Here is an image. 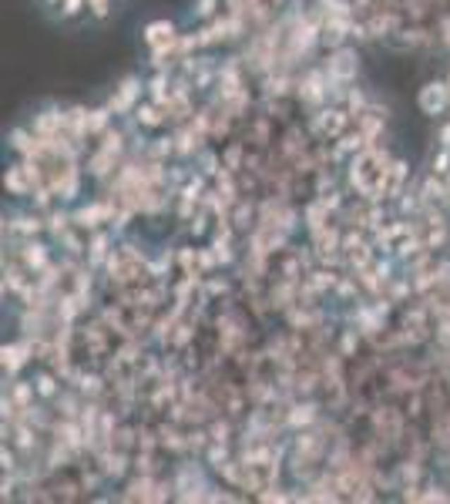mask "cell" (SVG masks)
<instances>
[{
	"mask_svg": "<svg viewBox=\"0 0 450 504\" xmlns=\"http://www.w3.org/2000/svg\"><path fill=\"white\" fill-rule=\"evenodd\" d=\"M158 440H162V448H169V450H188V434H182L175 424L162 427V431H158Z\"/></svg>",
	"mask_w": 450,
	"mask_h": 504,
	"instance_id": "20",
	"label": "cell"
},
{
	"mask_svg": "<svg viewBox=\"0 0 450 504\" xmlns=\"http://www.w3.org/2000/svg\"><path fill=\"white\" fill-rule=\"evenodd\" d=\"M333 491H336V481H333V477H323V481H316L310 488V494H303V498H306V501H333V498H336Z\"/></svg>",
	"mask_w": 450,
	"mask_h": 504,
	"instance_id": "21",
	"label": "cell"
},
{
	"mask_svg": "<svg viewBox=\"0 0 450 504\" xmlns=\"http://www.w3.org/2000/svg\"><path fill=\"white\" fill-rule=\"evenodd\" d=\"M212 11H215V0H198V14L202 17H212Z\"/></svg>",
	"mask_w": 450,
	"mask_h": 504,
	"instance_id": "52",
	"label": "cell"
},
{
	"mask_svg": "<svg viewBox=\"0 0 450 504\" xmlns=\"http://www.w3.org/2000/svg\"><path fill=\"white\" fill-rule=\"evenodd\" d=\"M87 118H91V135L104 131V125H108V112H91Z\"/></svg>",
	"mask_w": 450,
	"mask_h": 504,
	"instance_id": "47",
	"label": "cell"
},
{
	"mask_svg": "<svg viewBox=\"0 0 450 504\" xmlns=\"http://www.w3.org/2000/svg\"><path fill=\"white\" fill-rule=\"evenodd\" d=\"M4 286H7V289H24V272H20V266H7Z\"/></svg>",
	"mask_w": 450,
	"mask_h": 504,
	"instance_id": "38",
	"label": "cell"
},
{
	"mask_svg": "<svg viewBox=\"0 0 450 504\" xmlns=\"http://www.w3.org/2000/svg\"><path fill=\"white\" fill-rule=\"evenodd\" d=\"M279 152L286 155L289 162L303 158V155H306V135H303L299 128H289V131H286V138H282V145H279Z\"/></svg>",
	"mask_w": 450,
	"mask_h": 504,
	"instance_id": "13",
	"label": "cell"
},
{
	"mask_svg": "<svg viewBox=\"0 0 450 504\" xmlns=\"http://www.w3.org/2000/svg\"><path fill=\"white\" fill-rule=\"evenodd\" d=\"M34 387H37V393H41V397H61L54 373H44V377H37V383H34Z\"/></svg>",
	"mask_w": 450,
	"mask_h": 504,
	"instance_id": "34",
	"label": "cell"
},
{
	"mask_svg": "<svg viewBox=\"0 0 450 504\" xmlns=\"http://www.w3.org/2000/svg\"><path fill=\"white\" fill-rule=\"evenodd\" d=\"M437 343H440L444 350H450V320H444L437 326Z\"/></svg>",
	"mask_w": 450,
	"mask_h": 504,
	"instance_id": "48",
	"label": "cell"
},
{
	"mask_svg": "<svg viewBox=\"0 0 450 504\" xmlns=\"http://www.w3.org/2000/svg\"><path fill=\"white\" fill-rule=\"evenodd\" d=\"M215 263H219V252H215V246H212V249H198V266H202V269H212Z\"/></svg>",
	"mask_w": 450,
	"mask_h": 504,
	"instance_id": "43",
	"label": "cell"
},
{
	"mask_svg": "<svg viewBox=\"0 0 450 504\" xmlns=\"http://www.w3.org/2000/svg\"><path fill=\"white\" fill-rule=\"evenodd\" d=\"M7 188L17 192V196H24V192H34L28 182V175H24V168H14V172H7Z\"/></svg>",
	"mask_w": 450,
	"mask_h": 504,
	"instance_id": "28",
	"label": "cell"
},
{
	"mask_svg": "<svg viewBox=\"0 0 450 504\" xmlns=\"http://www.w3.org/2000/svg\"><path fill=\"white\" fill-rule=\"evenodd\" d=\"M450 155L447 152H440V155H437V158H434V172H437V175H444V172H450Z\"/></svg>",
	"mask_w": 450,
	"mask_h": 504,
	"instance_id": "50",
	"label": "cell"
},
{
	"mask_svg": "<svg viewBox=\"0 0 450 504\" xmlns=\"http://www.w3.org/2000/svg\"><path fill=\"white\" fill-rule=\"evenodd\" d=\"M209 293H225V282H219V280H212V282H209Z\"/></svg>",
	"mask_w": 450,
	"mask_h": 504,
	"instance_id": "55",
	"label": "cell"
},
{
	"mask_svg": "<svg viewBox=\"0 0 450 504\" xmlns=\"http://www.w3.org/2000/svg\"><path fill=\"white\" fill-rule=\"evenodd\" d=\"M363 148H366L363 131H356V135H339V141H336V158H339V155H350V152H363Z\"/></svg>",
	"mask_w": 450,
	"mask_h": 504,
	"instance_id": "23",
	"label": "cell"
},
{
	"mask_svg": "<svg viewBox=\"0 0 450 504\" xmlns=\"http://www.w3.org/2000/svg\"><path fill=\"white\" fill-rule=\"evenodd\" d=\"M447 84H450V81H447Z\"/></svg>",
	"mask_w": 450,
	"mask_h": 504,
	"instance_id": "58",
	"label": "cell"
},
{
	"mask_svg": "<svg viewBox=\"0 0 450 504\" xmlns=\"http://www.w3.org/2000/svg\"><path fill=\"white\" fill-rule=\"evenodd\" d=\"M202 148V131H198L195 125H188L185 131H178V138H175V152L182 155H192Z\"/></svg>",
	"mask_w": 450,
	"mask_h": 504,
	"instance_id": "19",
	"label": "cell"
},
{
	"mask_svg": "<svg viewBox=\"0 0 450 504\" xmlns=\"http://www.w3.org/2000/svg\"><path fill=\"white\" fill-rule=\"evenodd\" d=\"M410 293V282H396L394 289H390V299H403Z\"/></svg>",
	"mask_w": 450,
	"mask_h": 504,
	"instance_id": "51",
	"label": "cell"
},
{
	"mask_svg": "<svg viewBox=\"0 0 450 504\" xmlns=\"http://www.w3.org/2000/svg\"><path fill=\"white\" fill-rule=\"evenodd\" d=\"M141 95V81H135V78H128L121 88H118V95L111 98V108L114 112H128L131 104H135V98Z\"/></svg>",
	"mask_w": 450,
	"mask_h": 504,
	"instance_id": "14",
	"label": "cell"
},
{
	"mask_svg": "<svg viewBox=\"0 0 450 504\" xmlns=\"http://www.w3.org/2000/svg\"><path fill=\"white\" fill-rule=\"evenodd\" d=\"M98 461H101V474L104 477H121L128 471V457L121 448H104L98 454Z\"/></svg>",
	"mask_w": 450,
	"mask_h": 504,
	"instance_id": "10",
	"label": "cell"
},
{
	"mask_svg": "<svg viewBox=\"0 0 450 504\" xmlns=\"http://www.w3.org/2000/svg\"><path fill=\"white\" fill-rule=\"evenodd\" d=\"M316 417H320L316 404H296L293 410L286 414V424H289V427H310V424H316Z\"/></svg>",
	"mask_w": 450,
	"mask_h": 504,
	"instance_id": "16",
	"label": "cell"
},
{
	"mask_svg": "<svg viewBox=\"0 0 450 504\" xmlns=\"http://www.w3.org/2000/svg\"><path fill=\"white\" fill-rule=\"evenodd\" d=\"M20 263H24V269L41 272V269L47 266V249H44L41 242H30V246H24V252H20Z\"/></svg>",
	"mask_w": 450,
	"mask_h": 504,
	"instance_id": "17",
	"label": "cell"
},
{
	"mask_svg": "<svg viewBox=\"0 0 450 504\" xmlns=\"http://www.w3.org/2000/svg\"><path fill=\"white\" fill-rule=\"evenodd\" d=\"M51 188H54L61 198H74L78 196V165L74 162H64V165H57V172L51 175Z\"/></svg>",
	"mask_w": 450,
	"mask_h": 504,
	"instance_id": "7",
	"label": "cell"
},
{
	"mask_svg": "<svg viewBox=\"0 0 450 504\" xmlns=\"http://www.w3.org/2000/svg\"><path fill=\"white\" fill-rule=\"evenodd\" d=\"M242 340H245V323L236 313H225L222 320H219V343H222V350L232 353Z\"/></svg>",
	"mask_w": 450,
	"mask_h": 504,
	"instance_id": "6",
	"label": "cell"
},
{
	"mask_svg": "<svg viewBox=\"0 0 450 504\" xmlns=\"http://www.w3.org/2000/svg\"><path fill=\"white\" fill-rule=\"evenodd\" d=\"M229 437H232V424H229V420H215V417H212L209 440H219V444H225Z\"/></svg>",
	"mask_w": 450,
	"mask_h": 504,
	"instance_id": "31",
	"label": "cell"
},
{
	"mask_svg": "<svg viewBox=\"0 0 450 504\" xmlns=\"http://www.w3.org/2000/svg\"><path fill=\"white\" fill-rule=\"evenodd\" d=\"M30 356H37V350H34V343L30 340H24V343H11V347H4V366L11 370V373H17L20 366L28 364Z\"/></svg>",
	"mask_w": 450,
	"mask_h": 504,
	"instance_id": "9",
	"label": "cell"
},
{
	"mask_svg": "<svg viewBox=\"0 0 450 504\" xmlns=\"http://www.w3.org/2000/svg\"><path fill=\"white\" fill-rule=\"evenodd\" d=\"M299 98L306 101V104H320V101L329 98V78H326L323 71H310L306 78H299Z\"/></svg>",
	"mask_w": 450,
	"mask_h": 504,
	"instance_id": "4",
	"label": "cell"
},
{
	"mask_svg": "<svg viewBox=\"0 0 450 504\" xmlns=\"http://www.w3.org/2000/svg\"><path fill=\"white\" fill-rule=\"evenodd\" d=\"M440 37H444V44L450 47V17H444V20H440Z\"/></svg>",
	"mask_w": 450,
	"mask_h": 504,
	"instance_id": "54",
	"label": "cell"
},
{
	"mask_svg": "<svg viewBox=\"0 0 450 504\" xmlns=\"http://www.w3.org/2000/svg\"><path fill=\"white\" fill-rule=\"evenodd\" d=\"M135 118H138L141 125H148V128H155V125H162V104H141L138 112H135Z\"/></svg>",
	"mask_w": 450,
	"mask_h": 504,
	"instance_id": "27",
	"label": "cell"
},
{
	"mask_svg": "<svg viewBox=\"0 0 450 504\" xmlns=\"http://www.w3.org/2000/svg\"><path fill=\"white\" fill-rule=\"evenodd\" d=\"M400 41L403 44H430V34L420 28H413V30H400Z\"/></svg>",
	"mask_w": 450,
	"mask_h": 504,
	"instance_id": "41",
	"label": "cell"
},
{
	"mask_svg": "<svg viewBox=\"0 0 450 504\" xmlns=\"http://www.w3.org/2000/svg\"><path fill=\"white\" fill-rule=\"evenodd\" d=\"M350 121V112H343V108H323V112H316L310 118V128L316 135H326V138H339L343 135V128Z\"/></svg>",
	"mask_w": 450,
	"mask_h": 504,
	"instance_id": "3",
	"label": "cell"
},
{
	"mask_svg": "<svg viewBox=\"0 0 450 504\" xmlns=\"http://www.w3.org/2000/svg\"><path fill=\"white\" fill-rule=\"evenodd\" d=\"M253 215H255V205H253V202H236V215H232V219H236V229H245Z\"/></svg>",
	"mask_w": 450,
	"mask_h": 504,
	"instance_id": "35",
	"label": "cell"
},
{
	"mask_svg": "<svg viewBox=\"0 0 450 504\" xmlns=\"http://www.w3.org/2000/svg\"><path fill=\"white\" fill-rule=\"evenodd\" d=\"M108 246H111V239L101 236V232L91 239V242H87V256H91V263H108V259H111V249H108Z\"/></svg>",
	"mask_w": 450,
	"mask_h": 504,
	"instance_id": "22",
	"label": "cell"
},
{
	"mask_svg": "<svg viewBox=\"0 0 450 504\" xmlns=\"http://www.w3.org/2000/svg\"><path fill=\"white\" fill-rule=\"evenodd\" d=\"M440 202H444V205H447V209H450V179H447V182H444V198H440Z\"/></svg>",
	"mask_w": 450,
	"mask_h": 504,
	"instance_id": "56",
	"label": "cell"
},
{
	"mask_svg": "<svg viewBox=\"0 0 450 504\" xmlns=\"http://www.w3.org/2000/svg\"><path fill=\"white\" fill-rule=\"evenodd\" d=\"M61 128H68V114L64 112H44L34 121V135H57Z\"/></svg>",
	"mask_w": 450,
	"mask_h": 504,
	"instance_id": "12",
	"label": "cell"
},
{
	"mask_svg": "<svg viewBox=\"0 0 450 504\" xmlns=\"http://www.w3.org/2000/svg\"><path fill=\"white\" fill-rule=\"evenodd\" d=\"M427 387V380L423 377H413V373H407V370H400V366H394L390 373H387V390L390 393H417Z\"/></svg>",
	"mask_w": 450,
	"mask_h": 504,
	"instance_id": "8",
	"label": "cell"
},
{
	"mask_svg": "<svg viewBox=\"0 0 450 504\" xmlns=\"http://www.w3.org/2000/svg\"><path fill=\"white\" fill-rule=\"evenodd\" d=\"M296 296H299V282L286 280L282 276L276 286H272V309H282V313H289L296 306Z\"/></svg>",
	"mask_w": 450,
	"mask_h": 504,
	"instance_id": "11",
	"label": "cell"
},
{
	"mask_svg": "<svg viewBox=\"0 0 450 504\" xmlns=\"http://www.w3.org/2000/svg\"><path fill=\"white\" fill-rule=\"evenodd\" d=\"M162 440H158L152 431H138V450H155Z\"/></svg>",
	"mask_w": 450,
	"mask_h": 504,
	"instance_id": "44",
	"label": "cell"
},
{
	"mask_svg": "<svg viewBox=\"0 0 450 504\" xmlns=\"http://www.w3.org/2000/svg\"><path fill=\"white\" fill-rule=\"evenodd\" d=\"M34 393H37L34 383H14V387H11V400H14L20 410H28L30 400H34Z\"/></svg>",
	"mask_w": 450,
	"mask_h": 504,
	"instance_id": "25",
	"label": "cell"
},
{
	"mask_svg": "<svg viewBox=\"0 0 450 504\" xmlns=\"http://www.w3.org/2000/svg\"><path fill=\"white\" fill-rule=\"evenodd\" d=\"M403 14L413 17V20H423L430 14V0H403Z\"/></svg>",
	"mask_w": 450,
	"mask_h": 504,
	"instance_id": "30",
	"label": "cell"
},
{
	"mask_svg": "<svg viewBox=\"0 0 450 504\" xmlns=\"http://www.w3.org/2000/svg\"><path fill=\"white\" fill-rule=\"evenodd\" d=\"M74 380H78V390L91 393V397H98V393L104 390V380H101L98 373H74Z\"/></svg>",
	"mask_w": 450,
	"mask_h": 504,
	"instance_id": "24",
	"label": "cell"
},
{
	"mask_svg": "<svg viewBox=\"0 0 450 504\" xmlns=\"http://www.w3.org/2000/svg\"><path fill=\"white\" fill-rule=\"evenodd\" d=\"M81 4H85V0H64V14H78V11H81Z\"/></svg>",
	"mask_w": 450,
	"mask_h": 504,
	"instance_id": "53",
	"label": "cell"
},
{
	"mask_svg": "<svg viewBox=\"0 0 450 504\" xmlns=\"http://www.w3.org/2000/svg\"><path fill=\"white\" fill-rule=\"evenodd\" d=\"M356 276H353V280H336V293L339 296H356Z\"/></svg>",
	"mask_w": 450,
	"mask_h": 504,
	"instance_id": "49",
	"label": "cell"
},
{
	"mask_svg": "<svg viewBox=\"0 0 450 504\" xmlns=\"http://www.w3.org/2000/svg\"><path fill=\"white\" fill-rule=\"evenodd\" d=\"M225 165H229V172H239V168H245V162H242V145H232V148L225 152Z\"/></svg>",
	"mask_w": 450,
	"mask_h": 504,
	"instance_id": "40",
	"label": "cell"
},
{
	"mask_svg": "<svg viewBox=\"0 0 450 504\" xmlns=\"http://www.w3.org/2000/svg\"><path fill=\"white\" fill-rule=\"evenodd\" d=\"M420 108L427 114H440L444 108H447V101H450V84H444V81H430V84H423L420 88Z\"/></svg>",
	"mask_w": 450,
	"mask_h": 504,
	"instance_id": "5",
	"label": "cell"
},
{
	"mask_svg": "<svg viewBox=\"0 0 450 504\" xmlns=\"http://www.w3.org/2000/svg\"><path fill=\"white\" fill-rule=\"evenodd\" d=\"M356 347H360V336H356V330H346V333H343V340H339V353H343V356H353V353H356Z\"/></svg>",
	"mask_w": 450,
	"mask_h": 504,
	"instance_id": "39",
	"label": "cell"
},
{
	"mask_svg": "<svg viewBox=\"0 0 450 504\" xmlns=\"http://www.w3.org/2000/svg\"><path fill=\"white\" fill-rule=\"evenodd\" d=\"M209 461H212V467H222V464L229 461V450H225V444H219V440H212V448H209Z\"/></svg>",
	"mask_w": 450,
	"mask_h": 504,
	"instance_id": "42",
	"label": "cell"
},
{
	"mask_svg": "<svg viewBox=\"0 0 450 504\" xmlns=\"http://www.w3.org/2000/svg\"><path fill=\"white\" fill-rule=\"evenodd\" d=\"M286 91H289V78H286V74H269L266 78V95L269 98H272V95H276V98H282V95H286Z\"/></svg>",
	"mask_w": 450,
	"mask_h": 504,
	"instance_id": "29",
	"label": "cell"
},
{
	"mask_svg": "<svg viewBox=\"0 0 450 504\" xmlns=\"http://www.w3.org/2000/svg\"><path fill=\"white\" fill-rule=\"evenodd\" d=\"M249 141L255 148H266L269 145V118H255L253 128H249Z\"/></svg>",
	"mask_w": 450,
	"mask_h": 504,
	"instance_id": "26",
	"label": "cell"
},
{
	"mask_svg": "<svg viewBox=\"0 0 450 504\" xmlns=\"http://www.w3.org/2000/svg\"><path fill=\"white\" fill-rule=\"evenodd\" d=\"M346 104H350L353 118H360V114H363L366 108H370V101H366L363 91H350V95H346Z\"/></svg>",
	"mask_w": 450,
	"mask_h": 504,
	"instance_id": "37",
	"label": "cell"
},
{
	"mask_svg": "<svg viewBox=\"0 0 450 504\" xmlns=\"http://www.w3.org/2000/svg\"><path fill=\"white\" fill-rule=\"evenodd\" d=\"M279 4H282V0H272V7H279Z\"/></svg>",
	"mask_w": 450,
	"mask_h": 504,
	"instance_id": "57",
	"label": "cell"
},
{
	"mask_svg": "<svg viewBox=\"0 0 450 504\" xmlns=\"http://www.w3.org/2000/svg\"><path fill=\"white\" fill-rule=\"evenodd\" d=\"M356 71H360V61H356V51H350V47H336L326 61V78L329 81L346 84L356 78Z\"/></svg>",
	"mask_w": 450,
	"mask_h": 504,
	"instance_id": "2",
	"label": "cell"
},
{
	"mask_svg": "<svg viewBox=\"0 0 450 504\" xmlns=\"http://www.w3.org/2000/svg\"><path fill=\"white\" fill-rule=\"evenodd\" d=\"M192 336H195V326H192V323H178L175 333H171V347H185Z\"/></svg>",
	"mask_w": 450,
	"mask_h": 504,
	"instance_id": "36",
	"label": "cell"
},
{
	"mask_svg": "<svg viewBox=\"0 0 450 504\" xmlns=\"http://www.w3.org/2000/svg\"><path fill=\"white\" fill-rule=\"evenodd\" d=\"M135 467H138L141 474H152V477H155V471H158L155 454H152V450H138V457H135Z\"/></svg>",
	"mask_w": 450,
	"mask_h": 504,
	"instance_id": "33",
	"label": "cell"
},
{
	"mask_svg": "<svg viewBox=\"0 0 450 504\" xmlns=\"http://www.w3.org/2000/svg\"><path fill=\"white\" fill-rule=\"evenodd\" d=\"M145 41L152 44V47L169 44V41H175V28H171L169 20H155V24H148V28H145Z\"/></svg>",
	"mask_w": 450,
	"mask_h": 504,
	"instance_id": "18",
	"label": "cell"
},
{
	"mask_svg": "<svg viewBox=\"0 0 450 504\" xmlns=\"http://www.w3.org/2000/svg\"><path fill=\"white\" fill-rule=\"evenodd\" d=\"M111 215H114L111 205H91V209H81L74 219H78L81 229H98V225L104 222V219H111Z\"/></svg>",
	"mask_w": 450,
	"mask_h": 504,
	"instance_id": "15",
	"label": "cell"
},
{
	"mask_svg": "<svg viewBox=\"0 0 450 504\" xmlns=\"http://www.w3.org/2000/svg\"><path fill=\"white\" fill-rule=\"evenodd\" d=\"M57 407H61V414H64L68 420H78V410H85V407H78V397H74V393L57 397Z\"/></svg>",
	"mask_w": 450,
	"mask_h": 504,
	"instance_id": "32",
	"label": "cell"
},
{
	"mask_svg": "<svg viewBox=\"0 0 450 504\" xmlns=\"http://www.w3.org/2000/svg\"><path fill=\"white\" fill-rule=\"evenodd\" d=\"M47 229H51V232H54V236H64V232H68V215H51V222H47Z\"/></svg>",
	"mask_w": 450,
	"mask_h": 504,
	"instance_id": "46",
	"label": "cell"
},
{
	"mask_svg": "<svg viewBox=\"0 0 450 504\" xmlns=\"http://www.w3.org/2000/svg\"><path fill=\"white\" fill-rule=\"evenodd\" d=\"M37 229H41V219H20L17 225H11V232H24V236L37 232Z\"/></svg>",
	"mask_w": 450,
	"mask_h": 504,
	"instance_id": "45",
	"label": "cell"
},
{
	"mask_svg": "<svg viewBox=\"0 0 450 504\" xmlns=\"http://www.w3.org/2000/svg\"><path fill=\"white\" fill-rule=\"evenodd\" d=\"M370 420H373V431L380 434L383 448H394V444L403 440V414L396 407H380Z\"/></svg>",
	"mask_w": 450,
	"mask_h": 504,
	"instance_id": "1",
	"label": "cell"
}]
</instances>
